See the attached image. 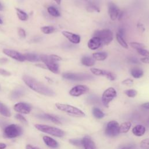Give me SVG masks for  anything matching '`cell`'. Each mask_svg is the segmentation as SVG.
<instances>
[{"instance_id": "14", "label": "cell", "mask_w": 149, "mask_h": 149, "mask_svg": "<svg viewBox=\"0 0 149 149\" xmlns=\"http://www.w3.org/2000/svg\"><path fill=\"white\" fill-rule=\"evenodd\" d=\"M62 34L70 42H71L73 44H77L80 42L81 37L79 34H77L72 32L67 31H62Z\"/></svg>"}, {"instance_id": "10", "label": "cell", "mask_w": 149, "mask_h": 149, "mask_svg": "<svg viewBox=\"0 0 149 149\" xmlns=\"http://www.w3.org/2000/svg\"><path fill=\"white\" fill-rule=\"evenodd\" d=\"M89 91V88L86 85H77L72 88L69 91V94L73 97H79L87 93Z\"/></svg>"}, {"instance_id": "1", "label": "cell", "mask_w": 149, "mask_h": 149, "mask_svg": "<svg viewBox=\"0 0 149 149\" xmlns=\"http://www.w3.org/2000/svg\"><path fill=\"white\" fill-rule=\"evenodd\" d=\"M23 80L28 87L36 92L49 97L55 95V92L52 89L30 76L25 75L23 77Z\"/></svg>"}, {"instance_id": "8", "label": "cell", "mask_w": 149, "mask_h": 149, "mask_svg": "<svg viewBox=\"0 0 149 149\" xmlns=\"http://www.w3.org/2000/svg\"><path fill=\"white\" fill-rule=\"evenodd\" d=\"M117 92L113 87H109L106 89L102 95V102L107 108H108L109 103L116 97Z\"/></svg>"}, {"instance_id": "28", "label": "cell", "mask_w": 149, "mask_h": 149, "mask_svg": "<svg viewBox=\"0 0 149 149\" xmlns=\"http://www.w3.org/2000/svg\"><path fill=\"white\" fill-rule=\"evenodd\" d=\"M92 113L94 116L97 119H101L104 118L105 114L104 113L98 108L93 107L92 109Z\"/></svg>"}, {"instance_id": "29", "label": "cell", "mask_w": 149, "mask_h": 149, "mask_svg": "<svg viewBox=\"0 0 149 149\" xmlns=\"http://www.w3.org/2000/svg\"><path fill=\"white\" fill-rule=\"evenodd\" d=\"M0 113L2 114L3 116L6 117L10 116L11 115L10 111L9 110L8 107L1 102H0Z\"/></svg>"}, {"instance_id": "30", "label": "cell", "mask_w": 149, "mask_h": 149, "mask_svg": "<svg viewBox=\"0 0 149 149\" xmlns=\"http://www.w3.org/2000/svg\"><path fill=\"white\" fill-rule=\"evenodd\" d=\"M16 10L17 15L20 20L22 21H26L28 19L29 16L26 13H25L24 11H23L22 10L19 8H16Z\"/></svg>"}, {"instance_id": "44", "label": "cell", "mask_w": 149, "mask_h": 149, "mask_svg": "<svg viewBox=\"0 0 149 149\" xmlns=\"http://www.w3.org/2000/svg\"><path fill=\"white\" fill-rule=\"evenodd\" d=\"M18 33H19V35L22 37V38H25L26 37V32L23 29H18Z\"/></svg>"}, {"instance_id": "23", "label": "cell", "mask_w": 149, "mask_h": 149, "mask_svg": "<svg viewBox=\"0 0 149 149\" xmlns=\"http://www.w3.org/2000/svg\"><path fill=\"white\" fill-rule=\"evenodd\" d=\"M132 126V123L129 121H126L119 125V133H126L129 132Z\"/></svg>"}, {"instance_id": "31", "label": "cell", "mask_w": 149, "mask_h": 149, "mask_svg": "<svg viewBox=\"0 0 149 149\" xmlns=\"http://www.w3.org/2000/svg\"><path fill=\"white\" fill-rule=\"evenodd\" d=\"M47 10H48V12L49 13V15L54 17H59L61 15L59 10L54 6H49L47 9Z\"/></svg>"}, {"instance_id": "43", "label": "cell", "mask_w": 149, "mask_h": 149, "mask_svg": "<svg viewBox=\"0 0 149 149\" xmlns=\"http://www.w3.org/2000/svg\"><path fill=\"white\" fill-rule=\"evenodd\" d=\"M118 33L122 37H123L125 38V29L124 27H120L118 29Z\"/></svg>"}, {"instance_id": "53", "label": "cell", "mask_w": 149, "mask_h": 149, "mask_svg": "<svg viewBox=\"0 0 149 149\" xmlns=\"http://www.w3.org/2000/svg\"><path fill=\"white\" fill-rule=\"evenodd\" d=\"M54 1H55L56 2V3L58 4V5H59L61 3V0H54Z\"/></svg>"}, {"instance_id": "9", "label": "cell", "mask_w": 149, "mask_h": 149, "mask_svg": "<svg viewBox=\"0 0 149 149\" xmlns=\"http://www.w3.org/2000/svg\"><path fill=\"white\" fill-rule=\"evenodd\" d=\"M119 125L116 120L108 122L105 129V134L109 137H115L119 134Z\"/></svg>"}, {"instance_id": "37", "label": "cell", "mask_w": 149, "mask_h": 149, "mask_svg": "<svg viewBox=\"0 0 149 149\" xmlns=\"http://www.w3.org/2000/svg\"><path fill=\"white\" fill-rule=\"evenodd\" d=\"M140 147L141 149H149V138L143 140L140 143Z\"/></svg>"}, {"instance_id": "49", "label": "cell", "mask_w": 149, "mask_h": 149, "mask_svg": "<svg viewBox=\"0 0 149 149\" xmlns=\"http://www.w3.org/2000/svg\"><path fill=\"white\" fill-rule=\"evenodd\" d=\"M141 107H143L145 109H149V102H145V103H143V104H141Z\"/></svg>"}, {"instance_id": "35", "label": "cell", "mask_w": 149, "mask_h": 149, "mask_svg": "<svg viewBox=\"0 0 149 149\" xmlns=\"http://www.w3.org/2000/svg\"><path fill=\"white\" fill-rule=\"evenodd\" d=\"M69 142L75 146H82V140L81 139H70L69 140Z\"/></svg>"}, {"instance_id": "18", "label": "cell", "mask_w": 149, "mask_h": 149, "mask_svg": "<svg viewBox=\"0 0 149 149\" xmlns=\"http://www.w3.org/2000/svg\"><path fill=\"white\" fill-rule=\"evenodd\" d=\"M146 127L142 125H137L132 129L133 134L137 137H141L144 134Z\"/></svg>"}, {"instance_id": "42", "label": "cell", "mask_w": 149, "mask_h": 149, "mask_svg": "<svg viewBox=\"0 0 149 149\" xmlns=\"http://www.w3.org/2000/svg\"><path fill=\"white\" fill-rule=\"evenodd\" d=\"M107 79H109V80L113 81V80H115V79H116V75H115L113 73H112V72H109V73L108 74V75L107 76Z\"/></svg>"}, {"instance_id": "26", "label": "cell", "mask_w": 149, "mask_h": 149, "mask_svg": "<svg viewBox=\"0 0 149 149\" xmlns=\"http://www.w3.org/2000/svg\"><path fill=\"white\" fill-rule=\"evenodd\" d=\"M90 71L94 75L105 76H107L109 72V71H108L106 70H103V69H97V68H91V69H90Z\"/></svg>"}, {"instance_id": "22", "label": "cell", "mask_w": 149, "mask_h": 149, "mask_svg": "<svg viewBox=\"0 0 149 149\" xmlns=\"http://www.w3.org/2000/svg\"><path fill=\"white\" fill-rule=\"evenodd\" d=\"M108 54L105 52H97L93 54V58L95 61H104L107 59Z\"/></svg>"}, {"instance_id": "47", "label": "cell", "mask_w": 149, "mask_h": 149, "mask_svg": "<svg viewBox=\"0 0 149 149\" xmlns=\"http://www.w3.org/2000/svg\"><path fill=\"white\" fill-rule=\"evenodd\" d=\"M50 56H51V57L54 61H56V62H58V61H60L62 60L61 57H60V56H58V55H50Z\"/></svg>"}, {"instance_id": "41", "label": "cell", "mask_w": 149, "mask_h": 149, "mask_svg": "<svg viewBox=\"0 0 149 149\" xmlns=\"http://www.w3.org/2000/svg\"><path fill=\"white\" fill-rule=\"evenodd\" d=\"M15 118H16L17 120H20V121L22 122L26 123H27V120L26 119V118H25L23 116H22L21 114H20V113L16 114V115H15Z\"/></svg>"}, {"instance_id": "46", "label": "cell", "mask_w": 149, "mask_h": 149, "mask_svg": "<svg viewBox=\"0 0 149 149\" xmlns=\"http://www.w3.org/2000/svg\"><path fill=\"white\" fill-rule=\"evenodd\" d=\"M137 27L139 30V31H141V32H144L145 31V28H144L143 24L140 23H139L137 24Z\"/></svg>"}, {"instance_id": "27", "label": "cell", "mask_w": 149, "mask_h": 149, "mask_svg": "<svg viewBox=\"0 0 149 149\" xmlns=\"http://www.w3.org/2000/svg\"><path fill=\"white\" fill-rule=\"evenodd\" d=\"M24 94V90L21 88H18L13 90L10 95V97L12 99H16L22 96Z\"/></svg>"}, {"instance_id": "40", "label": "cell", "mask_w": 149, "mask_h": 149, "mask_svg": "<svg viewBox=\"0 0 149 149\" xmlns=\"http://www.w3.org/2000/svg\"><path fill=\"white\" fill-rule=\"evenodd\" d=\"M122 83L124 85L130 86L133 84V80L131 79H125L124 80H123Z\"/></svg>"}, {"instance_id": "54", "label": "cell", "mask_w": 149, "mask_h": 149, "mask_svg": "<svg viewBox=\"0 0 149 149\" xmlns=\"http://www.w3.org/2000/svg\"><path fill=\"white\" fill-rule=\"evenodd\" d=\"M3 6H2V4L0 3V10H3Z\"/></svg>"}, {"instance_id": "50", "label": "cell", "mask_w": 149, "mask_h": 149, "mask_svg": "<svg viewBox=\"0 0 149 149\" xmlns=\"http://www.w3.org/2000/svg\"><path fill=\"white\" fill-rule=\"evenodd\" d=\"M133 148V146L132 145H129L127 146H125L123 148H120V149H132Z\"/></svg>"}, {"instance_id": "55", "label": "cell", "mask_w": 149, "mask_h": 149, "mask_svg": "<svg viewBox=\"0 0 149 149\" xmlns=\"http://www.w3.org/2000/svg\"><path fill=\"white\" fill-rule=\"evenodd\" d=\"M2 23H3V21H2V19L0 18V24H2Z\"/></svg>"}, {"instance_id": "38", "label": "cell", "mask_w": 149, "mask_h": 149, "mask_svg": "<svg viewBox=\"0 0 149 149\" xmlns=\"http://www.w3.org/2000/svg\"><path fill=\"white\" fill-rule=\"evenodd\" d=\"M137 51L140 55L143 56L144 57H148L149 58V51L148 50L144 48V49H137Z\"/></svg>"}, {"instance_id": "15", "label": "cell", "mask_w": 149, "mask_h": 149, "mask_svg": "<svg viewBox=\"0 0 149 149\" xmlns=\"http://www.w3.org/2000/svg\"><path fill=\"white\" fill-rule=\"evenodd\" d=\"M81 140L84 149H97L95 143L90 136H85Z\"/></svg>"}, {"instance_id": "20", "label": "cell", "mask_w": 149, "mask_h": 149, "mask_svg": "<svg viewBox=\"0 0 149 149\" xmlns=\"http://www.w3.org/2000/svg\"><path fill=\"white\" fill-rule=\"evenodd\" d=\"M81 63L84 66L91 67L95 65V62L93 57L89 56H84L81 59Z\"/></svg>"}, {"instance_id": "2", "label": "cell", "mask_w": 149, "mask_h": 149, "mask_svg": "<svg viewBox=\"0 0 149 149\" xmlns=\"http://www.w3.org/2000/svg\"><path fill=\"white\" fill-rule=\"evenodd\" d=\"M55 106L56 108L61 111L67 113L72 116L76 117H84L85 116L84 112L78 108L66 104L56 103Z\"/></svg>"}, {"instance_id": "52", "label": "cell", "mask_w": 149, "mask_h": 149, "mask_svg": "<svg viewBox=\"0 0 149 149\" xmlns=\"http://www.w3.org/2000/svg\"><path fill=\"white\" fill-rule=\"evenodd\" d=\"M8 60L6 59H4V58H1L0 59V62L1 63H5Z\"/></svg>"}, {"instance_id": "6", "label": "cell", "mask_w": 149, "mask_h": 149, "mask_svg": "<svg viewBox=\"0 0 149 149\" xmlns=\"http://www.w3.org/2000/svg\"><path fill=\"white\" fill-rule=\"evenodd\" d=\"M62 77L67 80L72 81H84L91 80L93 76L88 73H64Z\"/></svg>"}, {"instance_id": "11", "label": "cell", "mask_w": 149, "mask_h": 149, "mask_svg": "<svg viewBox=\"0 0 149 149\" xmlns=\"http://www.w3.org/2000/svg\"><path fill=\"white\" fill-rule=\"evenodd\" d=\"M108 12L111 19L115 20L118 18L120 10L115 3L112 2H109L108 3Z\"/></svg>"}, {"instance_id": "33", "label": "cell", "mask_w": 149, "mask_h": 149, "mask_svg": "<svg viewBox=\"0 0 149 149\" xmlns=\"http://www.w3.org/2000/svg\"><path fill=\"white\" fill-rule=\"evenodd\" d=\"M41 30L44 34H51L55 31V29L53 26H44L41 28Z\"/></svg>"}, {"instance_id": "17", "label": "cell", "mask_w": 149, "mask_h": 149, "mask_svg": "<svg viewBox=\"0 0 149 149\" xmlns=\"http://www.w3.org/2000/svg\"><path fill=\"white\" fill-rule=\"evenodd\" d=\"M42 139L44 142L45 143V144L50 148H56L59 146L58 143L55 140H54V139L49 136H45L42 137Z\"/></svg>"}, {"instance_id": "39", "label": "cell", "mask_w": 149, "mask_h": 149, "mask_svg": "<svg viewBox=\"0 0 149 149\" xmlns=\"http://www.w3.org/2000/svg\"><path fill=\"white\" fill-rule=\"evenodd\" d=\"M127 62L129 63H132V64H139V63H140L139 61L135 56L128 57L127 58Z\"/></svg>"}, {"instance_id": "32", "label": "cell", "mask_w": 149, "mask_h": 149, "mask_svg": "<svg viewBox=\"0 0 149 149\" xmlns=\"http://www.w3.org/2000/svg\"><path fill=\"white\" fill-rule=\"evenodd\" d=\"M116 40L118 42V43L123 48H128V44H127V42H126V41L125 40V38L123 37H122L120 35H119L118 33H116Z\"/></svg>"}, {"instance_id": "51", "label": "cell", "mask_w": 149, "mask_h": 149, "mask_svg": "<svg viewBox=\"0 0 149 149\" xmlns=\"http://www.w3.org/2000/svg\"><path fill=\"white\" fill-rule=\"evenodd\" d=\"M6 147V145L5 143H0V149H5Z\"/></svg>"}, {"instance_id": "5", "label": "cell", "mask_w": 149, "mask_h": 149, "mask_svg": "<svg viewBox=\"0 0 149 149\" xmlns=\"http://www.w3.org/2000/svg\"><path fill=\"white\" fill-rule=\"evenodd\" d=\"M40 61H41L45 65L46 67L52 72L58 73L59 72V65L58 62L54 61L50 55H40Z\"/></svg>"}, {"instance_id": "36", "label": "cell", "mask_w": 149, "mask_h": 149, "mask_svg": "<svg viewBox=\"0 0 149 149\" xmlns=\"http://www.w3.org/2000/svg\"><path fill=\"white\" fill-rule=\"evenodd\" d=\"M125 94L130 98H134L137 94V91L134 89H129L125 91Z\"/></svg>"}, {"instance_id": "45", "label": "cell", "mask_w": 149, "mask_h": 149, "mask_svg": "<svg viewBox=\"0 0 149 149\" xmlns=\"http://www.w3.org/2000/svg\"><path fill=\"white\" fill-rule=\"evenodd\" d=\"M0 74L5 76H8L10 74V73L8 71H6V70L2 69H0Z\"/></svg>"}, {"instance_id": "4", "label": "cell", "mask_w": 149, "mask_h": 149, "mask_svg": "<svg viewBox=\"0 0 149 149\" xmlns=\"http://www.w3.org/2000/svg\"><path fill=\"white\" fill-rule=\"evenodd\" d=\"M93 37H98L102 44L108 45L113 40V35L112 31L108 29H105L100 30H96L94 33Z\"/></svg>"}, {"instance_id": "3", "label": "cell", "mask_w": 149, "mask_h": 149, "mask_svg": "<svg viewBox=\"0 0 149 149\" xmlns=\"http://www.w3.org/2000/svg\"><path fill=\"white\" fill-rule=\"evenodd\" d=\"M35 127L37 129L42 132L51 134L57 137H62L65 134V132L62 129H59L58 127L50 126L48 125L37 124L35 125Z\"/></svg>"}, {"instance_id": "19", "label": "cell", "mask_w": 149, "mask_h": 149, "mask_svg": "<svg viewBox=\"0 0 149 149\" xmlns=\"http://www.w3.org/2000/svg\"><path fill=\"white\" fill-rule=\"evenodd\" d=\"M40 118H42V119H48L49 120L51 121H52V122L58 124V125H60L61 124V121L59 119V118L58 117H57L56 116L53 115H51V114H48V113H44L43 115H39Z\"/></svg>"}, {"instance_id": "34", "label": "cell", "mask_w": 149, "mask_h": 149, "mask_svg": "<svg viewBox=\"0 0 149 149\" xmlns=\"http://www.w3.org/2000/svg\"><path fill=\"white\" fill-rule=\"evenodd\" d=\"M130 45L132 48H135L137 50L140 49H144L146 48V46L143 44L137 42H130Z\"/></svg>"}, {"instance_id": "48", "label": "cell", "mask_w": 149, "mask_h": 149, "mask_svg": "<svg viewBox=\"0 0 149 149\" xmlns=\"http://www.w3.org/2000/svg\"><path fill=\"white\" fill-rule=\"evenodd\" d=\"M140 61L144 63L149 64V58L148 57H143L140 58Z\"/></svg>"}, {"instance_id": "7", "label": "cell", "mask_w": 149, "mask_h": 149, "mask_svg": "<svg viewBox=\"0 0 149 149\" xmlns=\"http://www.w3.org/2000/svg\"><path fill=\"white\" fill-rule=\"evenodd\" d=\"M22 134V129L18 125L12 124L7 126L3 130V135L6 138H15Z\"/></svg>"}, {"instance_id": "24", "label": "cell", "mask_w": 149, "mask_h": 149, "mask_svg": "<svg viewBox=\"0 0 149 149\" xmlns=\"http://www.w3.org/2000/svg\"><path fill=\"white\" fill-rule=\"evenodd\" d=\"M25 58V60H27L30 62H38L40 61V55L35 54H23Z\"/></svg>"}, {"instance_id": "12", "label": "cell", "mask_w": 149, "mask_h": 149, "mask_svg": "<svg viewBox=\"0 0 149 149\" xmlns=\"http://www.w3.org/2000/svg\"><path fill=\"white\" fill-rule=\"evenodd\" d=\"M3 52L7 56L15 59L20 62H23L25 61V58L24 55L14 50L9 49H3Z\"/></svg>"}, {"instance_id": "13", "label": "cell", "mask_w": 149, "mask_h": 149, "mask_svg": "<svg viewBox=\"0 0 149 149\" xmlns=\"http://www.w3.org/2000/svg\"><path fill=\"white\" fill-rule=\"evenodd\" d=\"M14 109L19 113L27 114L31 112L32 107L27 103L19 102L14 105Z\"/></svg>"}, {"instance_id": "21", "label": "cell", "mask_w": 149, "mask_h": 149, "mask_svg": "<svg viewBox=\"0 0 149 149\" xmlns=\"http://www.w3.org/2000/svg\"><path fill=\"white\" fill-rule=\"evenodd\" d=\"M130 74L134 78L139 79L143 76L144 72L143 70L140 68H133L130 70Z\"/></svg>"}, {"instance_id": "25", "label": "cell", "mask_w": 149, "mask_h": 149, "mask_svg": "<svg viewBox=\"0 0 149 149\" xmlns=\"http://www.w3.org/2000/svg\"><path fill=\"white\" fill-rule=\"evenodd\" d=\"M86 9L88 12L95 11L97 12H100V9L96 3H94V2H91V1H88L87 2Z\"/></svg>"}, {"instance_id": "16", "label": "cell", "mask_w": 149, "mask_h": 149, "mask_svg": "<svg viewBox=\"0 0 149 149\" xmlns=\"http://www.w3.org/2000/svg\"><path fill=\"white\" fill-rule=\"evenodd\" d=\"M102 42L101 40L97 37H93L90 38L87 43L88 47L91 50H95L99 48L101 45Z\"/></svg>"}]
</instances>
